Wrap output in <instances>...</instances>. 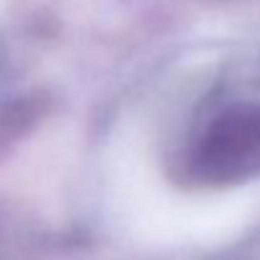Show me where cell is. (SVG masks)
<instances>
[{
  "mask_svg": "<svg viewBox=\"0 0 260 260\" xmlns=\"http://www.w3.org/2000/svg\"><path fill=\"white\" fill-rule=\"evenodd\" d=\"M182 170L189 182L228 187L260 174V104H230L189 142Z\"/></svg>",
  "mask_w": 260,
  "mask_h": 260,
  "instance_id": "6da1fadb",
  "label": "cell"
}]
</instances>
